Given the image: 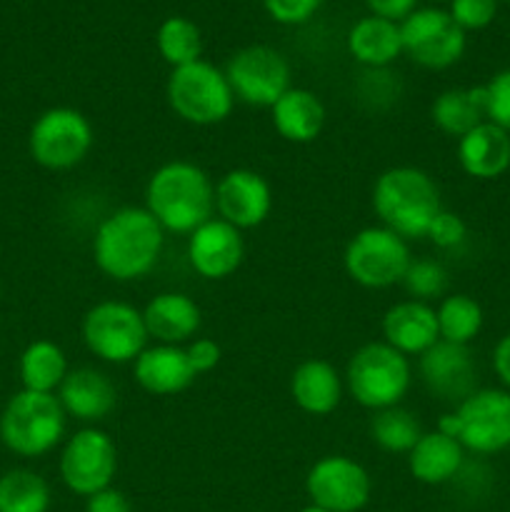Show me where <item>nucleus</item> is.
Instances as JSON below:
<instances>
[{"mask_svg": "<svg viewBox=\"0 0 510 512\" xmlns=\"http://www.w3.org/2000/svg\"><path fill=\"white\" fill-rule=\"evenodd\" d=\"M485 105H488L485 85H478V88H450L443 90V93L433 100L430 118H433L435 128L460 140L465 133H470L475 125L488 120Z\"/></svg>", "mask_w": 510, "mask_h": 512, "instance_id": "27", "label": "nucleus"}, {"mask_svg": "<svg viewBox=\"0 0 510 512\" xmlns=\"http://www.w3.org/2000/svg\"><path fill=\"white\" fill-rule=\"evenodd\" d=\"M433 3H450V0H433Z\"/></svg>", "mask_w": 510, "mask_h": 512, "instance_id": "43", "label": "nucleus"}, {"mask_svg": "<svg viewBox=\"0 0 510 512\" xmlns=\"http://www.w3.org/2000/svg\"><path fill=\"white\" fill-rule=\"evenodd\" d=\"M435 315H438L440 340H445V343L470 345L483 330V308L470 295H448V298L440 300Z\"/></svg>", "mask_w": 510, "mask_h": 512, "instance_id": "29", "label": "nucleus"}, {"mask_svg": "<svg viewBox=\"0 0 510 512\" xmlns=\"http://www.w3.org/2000/svg\"><path fill=\"white\" fill-rule=\"evenodd\" d=\"M168 105L190 125H218L233 113L235 95L223 70L205 60L173 68L165 85Z\"/></svg>", "mask_w": 510, "mask_h": 512, "instance_id": "7", "label": "nucleus"}, {"mask_svg": "<svg viewBox=\"0 0 510 512\" xmlns=\"http://www.w3.org/2000/svg\"><path fill=\"white\" fill-rule=\"evenodd\" d=\"M118 473V450L113 438L98 428H83L70 435L60 453V478L70 493L90 495L110 488Z\"/></svg>", "mask_w": 510, "mask_h": 512, "instance_id": "12", "label": "nucleus"}, {"mask_svg": "<svg viewBox=\"0 0 510 512\" xmlns=\"http://www.w3.org/2000/svg\"><path fill=\"white\" fill-rule=\"evenodd\" d=\"M498 13V0H450V18L463 30L488 28Z\"/></svg>", "mask_w": 510, "mask_h": 512, "instance_id": "35", "label": "nucleus"}, {"mask_svg": "<svg viewBox=\"0 0 510 512\" xmlns=\"http://www.w3.org/2000/svg\"><path fill=\"white\" fill-rule=\"evenodd\" d=\"M83 343L103 363H133L148 343L143 310L120 300L95 303L83 318Z\"/></svg>", "mask_w": 510, "mask_h": 512, "instance_id": "9", "label": "nucleus"}, {"mask_svg": "<svg viewBox=\"0 0 510 512\" xmlns=\"http://www.w3.org/2000/svg\"><path fill=\"white\" fill-rule=\"evenodd\" d=\"M273 128L288 143H313L325 125V105L315 93L305 88H290L283 98L270 108Z\"/></svg>", "mask_w": 510, "mask_h": 512, "instance_id": "25", "label": "nucleus"}, {"mask_svg": "<svg viewBox=\"0 0 510 512\" xmlns=\"http://www.w3.org/2000/svg\"><path fill=\"white\" fill-rule=\"evenodd\" d=\"M323 0H265V10L275 23L300 25L315 15Z\"/></svg>", "mask_w": 510, "mask_h": 512, "instance_id": "37", "label": "nucleus"}, {"mask_svg": "<svg viewBox=\"0 0 510 512\" xmlns=\"http://www.w3.org/2000/svg\"><path fill=\"white\" fill-rule=\"evenodd\" d=\"M465 448L455 438L438 433H423L408 453V470L418 483L443 485L460 473Z\"/></svg>", "mask_w": 510, "mask_h": 512, "instance_id": "24", "label": "nucleus"}, {"mask_svg": "<svg viewBox=\"0 0 510 512\" xmlns=\"http://www.w3.org/2000/svg\"><path fill=\"white\" fill-rule=\"evenodd\" d=\"M420 435H423V428H420L418 418L410 410L400 408V405L375 410L373 418H370V438L385 453L408 455L420 440Z\"/></svg>", "mask_w": 510, "mask_h": 512, "instance_id": "30", "label": "nucleus"}, {"mask_svg": "<svg viewBox=\"0 0 510 512\" xmlns=\"http://www.w3.org/2000/svg\"><path fill=\"white\" fill-rule=\"evenodd\" d=\"M413 370L410 360L385 340L365 343L353 353L345 370V385L355 403L368 410L395 408L408 395Z\"/></svg>", "mask_w": 510, "mask_h": 512, "instance_id": "6", "label": "nucleus"}, {"mask_svg": "<svg viewBox=\"0 0 510 512\" xmlns=\"http://www.w3.org/2000/svg\"><path fill=\"white\" fill-rule=\"evenodd\" d=\"M245 258L243 235L223 218H210L188 238L190 268L205 280H223L240 268Z\"/></svg>", "mask_w": 510, "mask_h": 512, "instance_id": "16", "label": "nucleus"}, {"mask_svg": "<svg viewBox=\"0 0 510 512\" xmlns=\"http://www.w3.org/2000/svg\"><path fill=\"white\" fill-rule=\"evenodd\" d=\"M93 125L75 108H50L30 128V155L48 170H70L88 158Z\"/></svg>", "mask_w": 510, "mask_h": 512, "instance_id": "10", "label": "nucleus"}, {"mask_svg": "<svg viewBox=\"0 0 510 512\" xmlns=\"http://www.w3.org/2000/svg\"><path fill=\"white\" fill-rule=\"evenodd\" d=\"M403 285L413 295V300L428 303L430 298H438V295L445 293V288H448V273H445V268L438 260L413 258V263H410L408 273L403 278Z\"/></svg>", "mask_w": 510, "mask_h": 512, "instance_id": "33", "label": "nucleus"}, {"mask_svg": "<svg viewBox=\"0 0 510 512\" xmlns=\"http://www.w3.org/2000/svg\"><path fill=\"white\" fill-rule=\"evenodd\" d=\"M458 163L475 180L500 178L510 168V133L490 120L475 125L458 140Z\"/></svg>", "mask_w": 510, "mask_h": 512, "instance_id": "21", "label": "nucleus"}, {"mask_svg": "<svg viewBox=\"0 0 510 512\" xmlns=\"http://www.w3.org/2000/svg\"><path fill=\"white\" fill-rule=\"evenodd\" d=\"M290 395L308 415H330L343 398V378L328 360L310 358L290 375Z\"/></svg>", "mask_w": 510, "mask_h": 512, "instance_id": "23", "label": "nucleus"}, {"mask_svg": "<svg viewBox=\"0 0 510 512\" xmlns=\"http://www.w3.org/2000/svg\"><path fill=\"white\" fill-rule=\"evenodd\" d=\"M465 235H468V228H465L463 218L458 213H450V210H440L433 223H430L425 238H430V243L438 245V248L448 250L458 248L465 240Z\"/></svg>", "mask_w": 510, "mask_h": 512, "instance_id": "36", "label": "nucleus"}, {"mask_svg": "<svg viewBox=\"0 0 510 512\" xmlns=\"http://www.w3.org/2000/svg\"><path fill=\"white\" fill-rule=\"evenodd\" d=\"M235 100L253 108H273L290 90V65L268 45H248L228 60L223 70Z\"/></svg>", "mask_w": 510, "mask_h": 512, "instance_id": "11", "label": "nucleus"}, {"mask_svg": "<svg viewBox=\"0 0 510 512\" xmlns=\"http://www.w3.org/2000/svg\"><path fill=\"white\" fill-rule=\"evenodd\" d=\"M145 210L168 233L190 235L215 213V183L200 165L170 160L145 185Z\"/></svg>", "mask_w": 510, "mask_h": 512, "instance_id": "2", "label": "nucleus"}, {"mask_svg": "<svg viewBox=\"0 0 510 512\" xmlns=\"http://www.w3.org/2000/svg\"><path fill=\"white\" fill-rule=\"evenodd\" d=\"M403 53L428 70H445L465 53V30L440 8L413 10L400 23Z\"/></svg>", "mask_w": 510, "mask_h": 512, "instance_id": "13", "label": "nucleus"}, {"mask_svg": "<svg viewBox=\"0 0 510 512\" xmlns=\"http://www.w3.org/2000/svg\"><path fill=\"white\" fill-rule=\"evenodd\" d=\"M65 415L55 393L20 390L8 400L0 415V440L23 458L50 453L65 435Z\"/></svg>", "mask_w": 510, "mask_h": 512, "instance_id": "5", "label": "nucleus"}, {"mask_svg": "<svg viewBox=\"0 0 510 512\" xmlns=\"http://www.w3.org/2000/svg\"><path fill=\"white\" fill-rule=\"evenodd\" d=\"M420 378L425 388L440 400L463 403L475 393V360L468 345H455L438 340L420 355Z\"/></svg>", "mask_w": 510, "mask_h": 512, "instance_id": "17", "label": "nucleus"}, {"mask_svg": "<svg viewBox=\"0 0 510 512\" xmlns=\"http://www.w3.org/2000/svg\"><path fill=\"white\" fill-rule=\"evenodd\" d=\"M410 263H413V255H410L408 240L383 225L355 233L343 253L348 278L370 290L393 288L403 283Z\"/></svg>", "mask_w": 510, "mask_h": 512, "instance_id": "8", "label": "nucleus"}, {"mask_svg": "<svg viewBox=\"0 0 510 512\" xmlns=\"http://www.w3.org/2000/svg\"><path fill=\"white\" fill-rule=\"evenodd\" d=\"M485 98H488L485 115L490 123L510 133V68L500 70L490 78V83L485 85Z\"/></svg>", "mask_w": 510, "mask_h": 512, "instance_id": "34", "label": "nucleus"}, {"mask_svg": "<svg viewBox=\"0 0 510 512\" xmlns=\"http://www.w3.org/2000/svg\"><path fill=\"white\" fill-rule=\"evenodd\" d=\"M505 3H510V0H505Z\"/></svg>", "mask_w": 510, "mask_h": 512, "instance_id": "44", "label": "nucleus"}, {"mask_svg": "<svg viewBox=\"0 0 510 512\" xmlns=\"http://www.w3.org/2000/svg\"><path fill=\"white\" fill-rule=\"evenodd\" d=\"M68 358L53 340H35L20 355V380L23 390L55 393L68 375Z\"/></svg>", "mask_w": 510, "mask_h": 512, "instance_id": "28", "label": "nucleus"}, {"mask_svg": "<svg viewBox=\"0 0 510 512\" xmlns=\"http://www.w3.org/2000/svg\"><path fill=\"white\" fill-rule=\"evenodd\" d=\"M310 503L328 512H358L368 505L373 483L368 470L348 455H325L305 478Z\"/></svg>", "mask_w": 510, "mask_h": 512, "instance_id": "14", "label": "nucleus"}, {"mask_svg": "<svg viewBox=\"0 0 510 512\" xmlns=\"http://www.w3.org/2000/svg\"><path fill=\"white\" fill-rule=\"evenodd\" d=\"M493 370L498 375V380L503 383V388L510 393V333L503 335L498 340L493 350Z\"/></svg>", "mask_w": 510, "mask_h": 512, "instance_id": "41", "label": "nucleus"}, {"mask_svg": "<svg viewBox=\"0 0 510 512\" xmlns=\"http://www.w3.org/2000/svg\"><path fill=\"white\" fill-rule=\"evenodd\" d=\"M50 488L33 470H10L0 478V512H48Z\"/></svg>", "mask_w": 510, "mask_h": 512, "instance_id": "31", "label": "nucleus"}, {"mask_svg": "<svg viewBox=\"0 0 510 512\" xmlns=\"http://www.w3.org/2000/svg\"><path fill=\"white\" fill-rule=\"evenodd\" d=\"M365 3H368V8L373 10V15H378V18L393 20V23L400 20V23H403V20L415 10V3H418V0H365Z\"/></svg>", "mask_w": 510, "mask_h": 512, "instance_id": "40", "label": "nucleus"}, {"mask_svg": "<svg viewBox=\"0 0 510 512\" xmlns=\"http://www.w3.org/2000/svg\"><path fill=\"white\" fill-rule=\"evenodd\" d=\"M165 230L145 208H120L98 225L93 260L98 270L118 283H130L153 273L160 263Z\"/></svg>", "mask_w": 510, "mask_h": 512, "instance_id": "1", "label": "nucleus"}, {"mask_svg": "<svg viewBox=\"0 0 510 512\" xmlns=\"http://www.w3.org/2000/svg\"><path fill=\"white\" fill-rule=\"evenodd\" d=\"M215 210L238 230L258 228L273 210V190L268 180L248 168L228 170L215 183Z\"/></svg>", "mask_w": 510, "mask_h": 512, "instance_id": "15", "label": "nucleus"}, {"mask_svg": "<svg viewBox=\"0 0 510 512\" xmlns=\"http://www.w3.org/2000/svg\"><path fill=\"white\" fill-rule=\"evenodd\" d=\"M300 512H328V510H323V508H318V505H313V503H310L308 508H303V510H300Z\"/></svg>", "mask_w": 510, "mask_h": 512, "instance_id": "42", "label": "nucleus"}, {"mask_svg": "<svg viewBox=\"0 0 510 512\" xmlns=\"http://www.w3.org/2000/svg\"><path fill=\"white\" fill-rule=\"evenodd\" d=\"M373 210L380 225L400 238L413 240L428 235L430 223L443 210L440 190L425 170L398 165L378 175L373 185Z\"/></svg>", "mask_w": 510, "mask_h": 512, "instance_id": "3", "label": "nucleus"}, {"mask_svg": "<svg viewBox=\"0 0 510 512\" xmlns=\"http://www.w3.org/2000/svg\"><path fill=\"white\" fill-rule=\"evenodd\" d=\"M435 430L470 453H503L510 448V393L505 388L475 390L453 413L440 415Z\"/></svg>", "mask_w": 510, "mask_h": 512, "instance_id": "4", "label": "nucleus"}, {"mask_svg": "<svg viewBox=\"0 0 510 512\" xmlns=\"http://www.w3.org/2000/svg\"><path fill=\"white\" fill-rule=\"evenodd\" d=\"M348 50L358 63L368 68H385L403 53L400 23L378 15L358 20L348 33Z\"/></svg>", "mask_w": 510, "mask_h": 512, "instance_id": "26", "label": "nucleus"}, {"mask_svg": "<svg viewBox=\"0 0 510 512\" xmlns=\"http://www.w3.org/2000/svg\"><path fill=\"white\" fill-rule=\"evenodd\" d=\"M185 353H188V360L190 365H193L195 375L208 373V370H213L215 365L220 363V345L210 338L193 340V343L185 348Z\"/></svg>", "mask_w": 510, "mask_h": 512, "instance_id": "38", "label": "nucleus"}, {"mask_svg": "<svg viewBox=\"0 0 510 512\" xmlns=\"http://www.w3.org/2000/svg\"><path fill=\"white\" fill-rule=\"evenodd\" d=\"M133 378L145 393L175 395L190 388L195 370L183 345H153L133 360Z\"/></svg>", "mask_w": 510, "mask_h": 512, "instance_id": "20", "label": "nucleus"}, {"mask_svg": "<svg viewBox=\"0 0 510 512\" xmlns=\"http://www.w3.org/2000/svg\"><path fill=\"white\" fill-rule=\"evenodd\" d=\"M155 45H158L160 58L173 68L195 63L203 53V38H200L198 25L188 18H180V15L163 20L158 35H155Z\"/></svg>", "mask_w": 510, "mask_h": 512, "instance_id": "32", "label": "nucleus"}, {"mask_svg": "<svg viewBox=\"0 0 510 512\" xmlns=\"http://www.w3.org/2000/svg\"><path fill=\"white\" fill-rule=\"evenodd\" d=\"M85 512H133V505L120 490L105 488L100 493L90 495Z\"/></svg>", "mask_w": 510, "mask_h": 512, "instance_id": "39", "label": "nucleus"}, {"mask_svg": "<svg viewBox=\"0 0 510 512\" xmlns=\"http://www.w3.org/2000/svg\"><path fill=\"white\" fill-rule=\"evenodd\" d=\"M58 400L65 415L80 420V423H100L113 413L118 403L115 385L103 370L78 368L65 375L63 385L58 388Z\"/></svg>", "mask_w": 510, "mask_h": 512, "instance_id": "19", "label": "nucleus"}, {"mask_svg": "<svg viewBox=\"0 0 510 512\" xmlns=\"http://www.w3.org/2000/svg\"><path fill=\"white\" fill-rule=\"evenodd\" d=\"M383 338L390 348L410 355H423L440 340L438 315L423 300H403L385 310L383 315Z\"/></svg>", "mask_w": 510, "mask_h": 512, "instance_id": "18", "label": "nucleus"}, {"mask_svg": "<svg viewBox=\"0 0 510 512\" xmlns=\"http://www.w3.org/2000/svg\"><path fill=\"white\" fill-rule=\"evenodd\" d=\"M148 338L160 345H183L198 333L200 308L185 293H160L143 308Z\"/></svg>", "mask_w": 510, "mask_h": 512, "instance_id": "22", "label": "nucleus"}]
</instances>
